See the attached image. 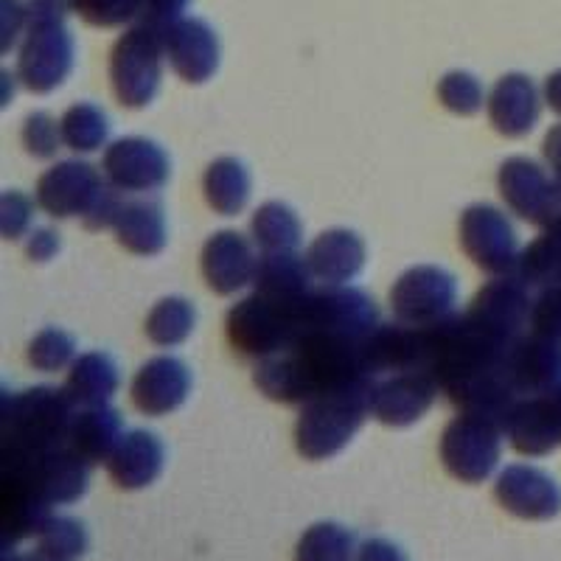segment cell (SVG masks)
I'll list each match as a JSON object with an SVG mask.
<instances>
[{"instance_id":"cell-17","label":"cell","mask_w":561,"mask_h":561,"mask_svg":"<svg viewBox=\"0 0 561 561\" xmlns=\"http://www.w3.org/2000/svg\"><path fill=\"white\" fill-rule=\"evenodd\" d=\"M438 390V382L424 370L388 374L370 390V415L388 427H410L421 415H427Z\"/></svg>"},{"instance_id":"cell-3","label":"cell","mask_w":561,"mask_h":561,"mask_svg":"<svg viewBox=\"0 0 561 561\" xmlns=\"http://www.w3.org/2000/svg\"><path fill=\"white\" fill-rule=\"evenodd\" d=\"M37 205L57 219L82 217L84 228H113L122 192L82 160H62L37 180Z\"/></svg>"},{"instance_id":"cell-1","label":"cell","mask_w":561,"mask_h":561,"mask_svg":"<svg viewBox=\"0 0 561 561\" xmlns=\"http://www.w3.org/2000/svg\"><path fill=\"white\" fill-rule=\"evenodd\" d=\"M377 377H363L320 390L304 402L295 424V447L307 460H329L343 453L370 415V390Z\"/></svg>"},{"instance_id":"cell-38","label":"cell","mask_w":561,"mask_h":561,"mask_svg":"<svg viewBox=\"0 0 561 561\" xmlns=\"http://www.w3.org/2000/svg\"><path fill=\"white\" fill-rule=\"evenodd\" d=\"M77 357V343L62 329H45L28 345V363L43 374H54L68 365H73Z\"/></svg>"},{"instance_id":"cell-16","label":"cell","mask_w":561,"mask_h":561,"mask_svg":"<svg viewBox=\"0 0 561 561\" xmlns=\"http://www.w3.org/2000/svg\"><path fill=\"white\" fill-rule=\"evenodd\" d=\"M530 309H534V298H530L528 284L517 275H497L474 295L469 318L494 337L514 343L523 337L525 325H530Z\"/></svg>"},{"instance_id":"cell-36","label":"cell","mask_w":561,"mask_h":561,"mask_svg":"<svg viewBox=\"0 0 561 561\" xmlns=\"http://www.w3.org/2000/svg\"><path fill=\"white\" fill-rule=\"evenodd\" d=\"M59 124H62L65 147L73 149V152H96L104 147L110 135L107 113L88 102L73 104Z\"/></svg>"},{"instance_id":"cell-20","label":"cell","mask_w":561,"mask_h":561,"mask_svg":"<svg viewBox=\"0 0 561 561\" xmlns=\"http://www.w3.org/2000/svg\"><path fill=\"white\" fill-rule=\"evenodd\" d=\"M365 363L370 377L388 374H408L424 370L427 374V340L424 325L408 323H379V329L365 340Z\"/></svg>"},{"instance_id":"cell-28","label":"cell","mask_w":561,"mask_h":561,"mask_svg":"<svg viewBox=\"0 0 561 561\" xmlns=\"http://www.w3.org/2000/svg\"><path fill=\"white\" fill-rule=\"evenodd\" d=\"M124 438V421L118 410L99 404V408H84L82 413L73 415L70 427V447L77 449L90 466L107 463L110 455L115 453L118 440Z\"/></svg>"},{"instance_id":"cell-5","label":"cell","mask_w":561,"mask_h":561,"mask_svg":"<svg viewBox=\"0 0 561 561\" xmlns=\"http://www.w3.org/2000/svg\"><path fill=\"white\" fill-rule=\"evenodd\" d=\"M90 463L65 444L48 453H0V485L18 489L43 505L77 503L88 491Z\"/></svg>"},{"instance_id":"cell-6","label":"cell","mask_w":561,"mask_h":561,"mask_svg":"<svg viewBox=\"0 0 561 561\" xmlns=\"http://www.w3.org/2000/svg\"><path fill=\"white\" fill-rule=\"evenodd\" d=\"M163 32L149 26H133L118 37L110 54V82L122 107H147L163 79Z\"/></svg>"},{"instance_id":"cell-49","label":"cell","mask_w":561,"mask_h":561,"mask_svg":"<svg viewBox=\"0 0 561 561\" xmlns=\"http://www.w3.org/2000/svg\"><path fill=\"white\" fill-rule=\"evenodd\" d=\"M545 230H553V233H559V237H561V208H559V214H556L553 225H550V228H545Z\"/></svg>"},{"instance_id":"cell-27","label":"cell","mask_w":561,"mask_h":561,"mask_svg":"<svg viewBox=\"0 0 561 561\" xmlns=\"http://www.w3.org/2000/svg\"><path fill=\"white\" fill-rule=\"evenodd\" d=\"M312 278L307 259L295 253H262L255 264L253 287L264 298L293 307L312 293Z\"/></svg>"},{"instance_id":"cell-40","label":"cell","mask_w":561,"mask_h":561,"mask_svg":"<svg viewBox=\"0 0 561 561\" xmlns=\"http://www.w3.org/2000/svg\"><path fill=\"white\" fill-rule=\"evenodd\" d=\"M20 138H23V147H26L28 154H34V158H54L59 144H65L62 124H57V118L48 113L28 115Z\"/></svg>"},{"instance_id":"cell-14","label":"cell","mask_w":561,"mask_h":561,"mask_svg":"<svg viewBox=\"0 0 561 561\" xmlns=\"http://www.w3.org/2000/svg\"><path fill=\"white\" fill-rule=\"evenodd\" d=\"M505 438L519 455L542 458L561 447V385L536 396H523L508 419Z\"/></svg>"},{"instance_id":"cell-10","label":"cell","mask_w":561,"mask_h":561,"mask_svg":"<svg viewBox=\"0 0 561 561\" xmlns=\"http://www.w3.org/2000/svg\"><path fill=\"white\" fill-rule=\"evenodd\" d=\"M460 248L491 275H514L519 264L517 230L494 205H469L460 214Z\"/></svg>"},{"instance_id":"cell-41","label":"cell","mask_w":561,"mask_h":561,"mask_svg":"<svg viewBox=\"0 0 561 561\" xmlns=\"http://www.w3.org/2000/svg\"><path fill=\"white\" fill-rule=\"evenodd\" d=\"M530 332L561 340V284L539 289L530 309Z\"/></svg>"},{"instance_id":"cell-4","label":"cell","mask_w":561,"mask_h":561,"mask_svg":"<svg viewBox=\"0 0 561 561\" xmlns=\"http://www.w3.org/2000/svg\"><path fill=\"white\" fill-rule=\"evenodd\" d=\"M62 0H34L26 39L20 45L18 77L32 93H51L73 68V34L65 26Z\"/></svg>"},{"instance_id":"cell-18","label":"cell","mask_w":561,"mask_h":561,"mask_svg":"<svg viewBox=\"0 0 561 561\" xmlns=\"http://www.w3.org/2000/svg\"><path fill=\"white\" fill-rule=\"evenodd\" d=\"M169 65L183 82L203 84L219 68L217 32L199 18H180L163 32Z\"/></svg>"},{"instance_id":"cell-39","label":"cell","mask_w":561,"mask_h":561,"mask_svg":"<svg viewBox=\"0 0 561 561\" xmlns=\"http://www.w3.org/2000/svg\"><path fill=\"white\" fill-rule=\"evenodd\" d=\"M68 7L90 26L113 28L124 26L129 20H138L140 0H70Z\"/></svg>"},{"instance_id":"cell-42","label":"cell","mask_w":561,"mask_h":561,"mask_svg":"<svg viewBox=\"0 0 561 561\" xmlns=\"http://www.w3.org/2000/svg\"><path fill=\"white\" fill-rule=\"evenodd\" d=\"M34 203L20 192H7L0 199V228H3V239H20L26 237V230L32 228Z\"/></svg>"},{"instance_id":"cell-21","label":"cell","mask_w":561,"mask_h":561,"mask_svg":"<svg viewBox=\"0 0 561 561\" xmlns=\"http://www.w3.org/2000/svg\"><path fill=\"white\" fill-rule=\"evenodd\" d=\"M192 393V374L178 357H154L135 374L133 404L144 415H169Z\"/></svg>"},{"instance_id":"cell-45","label":"cell","mask_w":561,"mask_h":561,"mask_svg":"<svg viewBox=\"0 0 561 561\" xmlns=\"http://www.w3.org/2000/svg\"><path fill=\"white\" fill-rule=\"evenodd\" d=\"M57 250H59V233H54V230L37 228L28 233L26 253L32 262H48V259H54Z\"/></svg>"},{"instance_id":"cell-44","label":"cell","mask_w":561,"mask_h":561,"mask_svg":"<svg viewBox=\"0 0 561 561\" xmlns=\"http://www.w3.org/2000/svg\"><path fill=\"white\" fill-rule=\"evenodd\" d=\"M357 561H410L408 553H404L399 545H393L390 539H382V536H370L359 545Z\"/></svg>"},{"instance_id":"cell-34","label":"cell","mask_w":561,"mask_h":561,"mask_svg":"<svg viewBox=\"0 0 561 561\" xmlns=\"http://www.w3.org/2000/svg\"><path fill=\"white\" fill-rule=\"evenodd\" d=\"M519 280H525L530 289H548L561 284V237L553 230H545L542 237L534 239L528 248L519 253L517 264Z\"/></svg>"},{"instance_id":"cell-46","label":"cell","mask_w":561,"mask_h":561,"mask_svg":"<svg viewBox=\"0 0 561 561\" xmlns=\"http://www.w3.org/2000/svg\"><path fill=\"white\" fill-rule=\"evenodd\" d=\"M542 152H545V160H548L550 172H553V178L561 183V124L545 135Z\"/></svg>"},{"instance_id":"cell-37","label":"cell","mask_w":561,"mask_h":561,"mask_svg":"<svg viewBox=\"0 0 561 561\" xmlns=\"http://www.w3.org/2000/svg\"><path fill=\"white\" fill-rule=\"evenodd\" d=\"M438 102L455 115H474L485 102L483 84L469 70H453L438 82Z\"/></svg>"},{"instance_id":"cell-2","label":"cell","mask_w":561,"mask_h":561,"mask_svg":"<svg viewBox=\"0 0 561 561\" xmlns=\"http://www.w3.org/2000/svg\"><path fill=\"white\" fill-rule=\"evenodd\" d=\"M73 408L65 388H39L3 393L0 399V453L32 455L70 444Z\"/></svg>"},{"instance_id":"cell-22","label":"cell","mask_w":561,"mask_h":561,"mask_svg":"<svg viewBox=\"0 0 561 561\" xmlns=\"http://www.w3.org/2000/svg\"><path fill=\"white\" fill-rule=\"evenodd\" d=\"M203 275L205 284L217 295H233L237 289L253 284L255 264L259 259L253 255L248 239L237 230H219L205 242L203 248Z\"/></svg>"},{"instance_id":"cell-13","label":"cell","mask_w":561,"mask_h":561,"mask_svg":"<svg viewBox=\"0 0 561 561\" xmlns=\"http://www.w3.org/2000/svg\"><path fill=\"white\" fill-rule=\"evenodd\" d=\"M102 172L115 192L152 194L169 183V154L147 138H122L104 149Z\"/></svg>"},{"instance_id":"cell-7","label":"cell","mask_w":561,"mask_h":561,"mask_svg":"<svg viewBox=\"0 0 561 561\" xmlns=\"http://www.w3.org/2000/svg\"><path fill=\"white\" fill-rule=\"evenodd\" d=\"M503 424L478 413H460L440 435V463L460 483H483L500 463Z\"/></svg>"},{"instance_id":"cell-43","label":"cell","mask_w":561,"mask_h":561,"mask_svg":"<svg viewBox=\"0 0 561 561\" xmlns=\"http://www.w3.org/2000/svg\"><path fill=\"white\" fill-rule=\"evenodd\" d=\"M28 26V9L20 0H3V54L18 43L20 32Z\"/></svg>"},{"instance_id":"cell-47","label":"cell","mask_w":561,"mask_h":561,"mask_svg":"<svg viewBox=\"0 0 561 561\" xmlns=\"http://www.w3.org/2000/svg\"><path fill=\"white\" fill-rule=\"evenodd\" d=\"M545 102L556 115H561V70L550 73L548 82H545Z\"/></svg>"},{"instance_id":"cell-19","label":"cell","mask_w":561,"mask_h":561,"mask_svg":"<svg viewBox=\"0 0 561 561\" xmlns=\"http://www.w3.org/2000/svg\"><path fill=\"white\" fill-rule=\"evenodd\" d=\"M505 374L517 396H536L561 385V340L523 334L505 354Z\"/></svg>"},{"instance_id":"cell-35","label":"cell","mask_w":561,"mask_h":561,"mask_svg":"<svg viewBox=\"0 0 561 561\" xmlns=\"http://www.w3.org/2000/svg\"><path fill=\"white\" fill-rule=\"evenodd\" d=\"M197 309L185 298H163L147 314V337L160 348H174L192 337Z\"/></svg>"},{"instance_id":"cell-26","label":"cell","mask_w":561,"mask_h":561,"mask_svg":"<svg viewBox=\"0 0 561 561\" xmlns=\"http://www.w3.org/2000/svg\"><path fill=\"white\" fill-rule=\"evenodd\" d=\"M113 230L118 244L135 255H158L167 248V217L158 199H122Z\"/></svg>"},{"instance_id":"cell-25","label":"cell","mask_w":561,"mask_h":561,"mask_svg":"<svg viewBox=\"0 0 561 561\" xmlns=\"http://www.w3.org/2000/svg\"><path fill=\"white\" fill-rule=\"evenodd\" d=\"M307 264L325 287H345L365 267V244L354 230H325L309 244Z\"/></svg>"},{"instance_id":"cell-8","label":"cell","mask_w":561,"mask_h":561,"mask_svg":"<svg viewBox=\"0 0 561 561\" xmlns=\"http://www.w3.org/2000/svg\"><path fill=\"white\" fill-rule=\"evenodd\" d=\"M298 304H275L264 295L253 293L228 312V340L244 357H270L287 351L298 332Z\"/></svg>"},{"instance_id":"cell-48","label":"cell","mask_w":561,"mask_h":561,"mask_svg":"<svg viewBox=\"0 0 561 561\" xmlns=\"http://www.w3.org/2000/svg\"><path fill=\"white\" fill-rule=\"evenodd\" d=\"M3 561H43L37 553H3Z\"/></svg>"},{"instance_id":"cell-31","label":"cell","mask_w":561,"mask_h":561,"mask_svg":"<svg viewBox=\"0 0 561 561\" xmlns=\"http://www.w3.org/2000/svg\"><path fill=\"white\" fill-rule=\"evenodd\" d=\"M250 233L262 253H295L304 242V225L284 203H264L255 210L250 219Z\"/></svg>"},{"instance_id":"cell-32","label":"cell","mask_w":561,"mask_h":561,"mask_svg":"<svg viewBox=\"0 0 561 561\" xmlns=\"http://www.w3.org/2000/svg\"><path fill=\"white\" fill-rule=\"evenodd\" d=\"M357 536L340 523H314L300 534L295 561H357Z\"/></svg>"},{"instance_id":"cell-24","label":"cell","mask_w":561,"mask_h":561,"mask_svg":"<svg viewBox=\"0 0 561 561\" xmlns=\"http://www.w3.org/2000/svg\"><path fill=\"white\" fill-rule=\"evenodd\" d=\"M167 449L163 440L149 430H133L118 440L115 453L107 460V472L118 489L138 491L152 485L163 472Z\"/></svg>"},{"instance_id":"cell-9","label":"cell","mask_w":561,"mask_h":561,"mask_svg":"<svg viewBox=\"0 0 561 561\" xmlns=\"http://www.w3.org/2000/svg\"><path fill=\"white\" fill-rule=\"evenodd\" d=\"M298 337L300 332L343 334V337L368 340L379 329V309L374 298L354 287L312 289L298 304ZM295 343V340H293Z\"/></svg>"},{"instance_id":"cell-30","label":"cell","mask_w":561,"mask_h":561,"mask_svg":"<svg viewBox=\"0 0 561 561\" xmlns=\"http://www.w3.org/2000/svg\"><path fill=\"white\" fill-rule=\"evenodd\" d=\"M205 203L219 217H237L250 199V172L242 160L219 158L205 169L203 178Z\"/></svg>"},{"instance_id":"cell-11","label":"cell","mask_w":561,"mask_h":561,"mask_svg":"<svg viewBox=\"0 0 561 561\" xmlns=\"http://www.w3.org/2000/svg\"><path fill=\"white\" fill-rule=\"evenodd\" d=\"M458 304V280L440 267H413L390 289V309L399 323L430 325L449 318Z\"/></svg>"},{"instance_id":"cell-29","label":"cell","mask_w":561,"mask_h":561,"mask_svg":"<svg viewBox=\"0 0 561 561\" xmlns=\"http://www.w3.org/2000/svg\"><path fill=\"white\" fill-rule=\"evenodd\" d=\"M118 390V368L113 357L102 351H90L73 359L68 370L65 393L77 408H99L107 404Z\"/></svg>"},{"instance_id":"cell-12","label":"cell","mask_w":561,"mask_h":561,"mask_svg":"<svg viewBox=\"0 0 561 561\" xmlns=\"http://www.w3.org/2000/svg\"><path fill=\"white\" fill-rule=\"evenodd\" d=\"M500 197L519 219L550 228L561 208V183L528 158H508L497 174Z\"/></svg>"},{"instance_id":"cell-15","label":"cell","mask_w":561,"mask_h":561,"mask_svg":"<svg viewBox=\"0 0 561 561\" xmlns=\"http://www.w3.org/2000/svg\"><path fill=\"white\" fill-rule=\"evenodd\" d=\"M494 497L511 517L548 523L561 514V485L528 463H511L494 480Z\"/></svg>"},{"instance_id":"cell-23","label":"cell","mask_w":561,"mask_h":561,"mask_svg":"<svg viewBox=\"0 0 561 561\" xmlns=\"http://www.w3.org/2000/svg\"><path fill=\"white\" fill-rule=\"evenodd\" d=\"M489 122L505 138H523L539 124L542 115V99L539 90L525 73H508L500 79L491 90L489 102Z\"/></svg>"},{"instance_id":"cell-33","label":"cell","mask_w":561,"mask_h":561,"mask_svg":"<svg viewBox=\"0 0 561 561\" xmlns=\"http://www.w3.org/2000/svg\"><path fill=\"white\" fill-rule=\"evenodd\" d=\"M34 553L43 561H79L88 553V530L79 519L51 514L34 536Z\"/></svg>"}]
</instances>
